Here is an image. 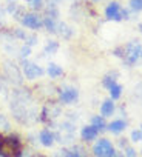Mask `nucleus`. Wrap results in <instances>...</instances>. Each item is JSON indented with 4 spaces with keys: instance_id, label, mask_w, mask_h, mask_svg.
I'll use <instances>...</instances> for the list:
<instances>
[{
    "instance_id": "1",
    "label": "nucleus",
    "mask_w": 142,
    "mask_h": 157,
    "mask_svg": "<svg viewBox=\"0 0 142 157\" xmlns=\"http://www.w3.org/2000/svg\"><path fill=\"white\" fill-rule=\"evenodd\" d=\"M140 56H142V46L139 45V42H130L124 49V59L125 63L128 65H134Z\"/></svg>"
},
{
    "instance_id": "2",
    "label": "nucleus",
    "mask_w": 142,
    "mask_h": 157,
    "mask_svg": "<svg viewBox=\"0 0 142 157\" xmlns=\"http://www.w3.org/2000/svg\"><path fill=\"white\" fill-rule=\"evenodd\" d=\"M22 71H23V75L28 78V80H36L37 77H42L45 74V71L37 63L28 62L26 59L22 60Z\"/></svg>"
},
{
    "instance_id": "3",
    "label": "nucleus",
    "mask_w": 142,
    "mask_h": 157,
    "mask_svg": "<svg viewBox=\"0 0 142 157\" xmlns=\"http://www.w3.org/2000/svg\"><path fill=\"white\" fill-rule=\"evenodd\" d=\"M93 152L96 157H113V154L116 152L111 142L107 140V139H101L94 143L93 146Z\"/></svg>"
},
{
    "instance_id": "4",
    "label": "nucleus",
    "mask_w": 142,
    "mask_h": 157,
    "mask_svg": "<svg viewBox=\"0 0 142 157\" xmlns=\"http://www.w3.org/2000/svg\"><path fill=\"white\" fill-rule=\"evenodd\" d=\"M20 22L25 28L30 29H40L43 26V17L39 16L37 13H25L20 17Z\"/></svg>"
},
{
    "instance_id": "5",
    "label": "nucleus",
    "mask_w": 142,
    "mask_h": 157,
    "mask_svg": "<svg viewBox=\"0 0 142 157\" xmlns=\"http://www.w3.org/2000/svg\"><path fill=\"white\" fill-rule=\"evenodd\" d=\"M105 16H107V19L116 20V22H119V20H122V19H128V13H127L125 10H122V6H120L117 2H111V3L107 6Z\"/></svg>"
},
{
    "instance_id": "6",
    "label": "nucleus",
    "mask_w": 142,
    "mask_h": 157,
    "mask_svg": "<svg viewBox=\"0 0 142 157\" xmlns=\"http://www.w3.org/2000/svg\"><path fill=\"white\" fill-rule=\"evenodd\" d=\"M77 97H79V91L76 88H65L59 93V100L65 105H69V103L76 102Z\"/></svg>"
},
{
    "instance_id": "7",
    "label": "nucleus",
    "mask_w": 142,
    "mask_h": 157,
    "mask_svg": "<svg viewBox=\"0 0 142 157\" xmlns=\"http://www.w3.org/2000/svg\"><path fill=\"white\" fill-rule=\"evenodd\" d=\"M5 71H6V77L10 78L11 82L14 80L17 85L22 82V74H20L19 68L13 62H5Z\"/></svg>"
},
{
    "instance_id": "8",
    "label": "nucleus",
    "mask_w": 142,
    "mask_h": 157,
    "mask_svg": "<svg viewBox=\"0 0 142 157\" xmlns=\"http://www.w3.org/2000/svg\"><path fill=\"white\" fill-rule=\"evenodd\" d=\"M39 140H40V143H42L43 146L49 148V146H53V143H54V134H53L49 129H42L40 134H39Z\"/></svg>"
},
{
    "instance_id": "9",
    "label": "nucleus",
    "mask_w": 142,
    "mask_h": 157,
    "mask_svg": "<svg viewBox=\"0 0 142 157\" xmlns=\"http://www.w3.org/2000/svg\"><path fill=\"white\" fill-rule=\"evenodd\" d=\"M97 134H99V129H97L96 126H93V125L82 128V132H81L82 139H84V140H87V142H90V140H94V139L97 137Z\"/></svg>"
},
{
    "instance_id": "10",
    "label": "nucleus",
    "mask_w": 142,
    "mask_h": 157,
    "mask_svg": "<svg viewBox=\"0 0 142 157\" xmlns=\"http://www.w3.org/2000/svg\"><path fill=\"white\" fill-rule=\"evenodd\" d=\"M56 33H57L59 36H62V39H69L71 36H73V29H71L66 23H63V22H57V29H56Z\"/></svg>"
},
{
    "instance_id": "11",
    "label": "nucleus",
    "mask_w": 142,
    "mask_h": 157,
    "mask_svg": "<svg viewBox=\"0 0 142 157\" xmlns=\"http://www.w3.org/2000/svg\"><path fill=\"white\" fill-rule=\"evenodd\" d=\"M113 113H114V103L111 99H108L101 105V114H102V117H110Z\"/></svg>"
},
{
    "instance_id": "12",
    "label": "nucleus",
    "mask_w": 142,
    "mask_h": 157,
    "mask_svg": "<svg viewBox=\"0 0 142 157\" xmlns=\"http://www.w3.org/2000/svg\"><path fill=\"white\" fill-rule=\"evenodd\" d=\"M46 74H48L51 78H57V77H60V75L63 74V69H62V66H59V65H56V63H49L48 68H46Z\"/></svg>"
},
{
    "instance_id": "13",
    "label": "nucleus",
    "mask_w": 142,
    "mask_h": 157,
    "mask_svg": "<svg viewBox=\"0 0 142 157\" xmlns=\"http://www.w3.org/2000/svg\"><path fill=\"white\" fill-rule=\"evenodd\" d=\"M125 128H127V123H125L124 120H114V122H111V123L108 125V129H110V132H113V134H119V132H122Z\"/></svg>"
},
{
    "instance_id": "14",
    "label": "nucleus",
    "mask_w": 142,
    "mask_h": 157,
    "mask_svg": "<svg viewBox=\"0 0 142 157\" xmlns=\"http://www.w3.org/2000/svg\"><path fill=\"white\" fill-rule=\"evenodd\" d=\"M43 26L46 28V31L56 33V29H57V20L49 19V17H43Z\"/></svg>"
},
{
    "instance_id": "15",
    "label": "nucleus",
    "mask_w": 142,
    "mask_h": 157,
    "mask_svg": "<svg viewBox=\"0 0 142 157\" xmlns=\"http://www.w3.org/2000/svg\"><path fill=\"white\" fill-rule=\"evenodd\" d=\"M108 90H110L111 100H116V99H119V97H120V94H122V86H120V85H117V83L111 85Z\"/></svg>"
},
{
    "instance_id": "16",
    "label": "nucleus",
    "mask_w": 142,
    "mask_h": 157,
    "mask_svg": "<svg viewBox=\"0 0 142 157\" xmlns=\"http://www.w3.org/2000/svg\"><path fill=\"white\" fill-rule=\"evenodd\" d=\"M57 49H59V43L56 40H48L46 42V45H45V52L46 54H54V52H57Z\"/></svg>"
},
{
    "instance_id": "17",
    "label": "nucleus",
    "mask_w": 142,
    "mask_h": 157,
    "mask_svg": "<svg viewBox=\"0 0 142 157\" xmlns=\"http://www.w3.org/2000/svg\"><path fill=\"white\" fill-rule=\"evenodd\" d=\"M10 129H11V123H10L8 117L5 114H0V132L10 131Z\"/></svg>"
},
{
    "instance_id": "18",
    "label": "nucleus",
    "mask_w": 142,
    "mask_h": 157,
    "mask_svg": "<svg viewBox=\"0 0 142 157\" xmlns=\"http://www.w3.org/2000/svg\"><path fill=\"white\" fill-rule=\"evenodd\" d=\"M91 125L96 126L97 129H102V128H105V120H104L102 116H94V117L91 119Z\"/></svg>"
},
{
    "instance_id": "19",
    "label": "nucleus",
    "mask_w": 142,
    "mask_h": 157,
    "mask_svg": "<svg viewBox=\"0 0 142 157\" xmlns=\"http://www.w3.org/2000/svg\"><path fill=\"white\" fill-rule=\"evenodd\" d=\"M130 8L136 13L142 11V0H130Z\"/></svg>"
},
{
    "instance_id": "20",
    "label": "nucleus",
    "mask_w": 142,
    "mask_h": 157,
    "mask_svg": "<svg viewBox=\"0 0 142 157\" xmlns=\"http://www.w3.org/2000/svg\"><path fill=\"white\" fill-rule=\"evenodd\" d=\"M19 54H20V57H22V59H26V57H30V54H31V46H28V45H23L22 48H19Z\"/></svg>"
},
{
    "instance_id": "21",
    "label": "nucleus",
    "mask_w": 142,
    "mask_h": 157,
    "mask_svg": "<svg viewBox=\"0 0 142 157\" xmlns=\"http://www.w3.org/2000/svg\"><path fill=\"white\" fill-rule=\"evenodd\" d=\"M14 37H17V39H20V40H26L28 34H26L23 29H20V28H16V29H14Z\"/></svg>"
},
{
    "instance_id": "22",
    "label": "nucleus",
    "mask_w": 142,
    "mask_h": 157,
    "mask_svg": "<svg viewBox=\"0 0 142 157\" xmlns=\"http://www.w3.org/2000/svg\"><path fill=\"white\" fill-rule=\"evenodd\" d=\"M131 140L133 142H140L142 140V131L140 129H134L131 132Z\"/></svg>"
},
{
    "instance_id": "23",
    "label": "nucleus",
    "mask_w": 142,
    "mask_h": 157,
    "mask_svg": "<svg viewBox=\"0 0 142 157\" xmlns=\"http://www.w3.org/2000/svg\"><path fill=\"white\" fill-rule=\"evenodd\" d=\"M124 157H137V154H136V151H134L133 148L127 146L125 151H124Z\"/></svg>"
},
{
    "instance_id": "24",
    "label": "nucleus",
    "mask_w": 142,
    "mask_h": 157,
    "mask_svg": "<svg viewBox=\"0 0 142 157\" xmlns=\"http://www.w3.org/2000/svg\"><path fill=\"white\" fill-rule=\"evenodd\" d=\"M36 43H37V37L36 36H28L26 40H25V45H28V46H33Z\"/></svg>"
},
{
    "instance_id": "25",
    "label": "nucleus",
    "mask_w": 142,
    "mask_h": 157,
    "mask_svg": "<svg viewBox=\"0 0 142 157\" xmlns=\"http://www.w3.org/2000/svg\"><path fill=\"white\" fill-rule=\"evenodd\" d=\"M114 83H116V78H113V77H110V75L104 78V85H105L107 88H110V86L114 85Z\"/></svg>"
},
{
    "instance_id": "26",
    "label": "nucleus",
    "mask_w": 142,
    "mask_h": 157,
    "mask_svg": "<svg viewBox=\"0 0 142 157\" xmlns=\"http://www.w3.org/2000/svg\"><path fill=\"white\" fill-rule=\"evenodd\" d=\"M30 6H31V10L33 11H39V10H42L43 8V5H42V2H34V3H30Z\"/></svg>"
},
{
    "instance_id": "27",
    "label": "nucleus",
    "mask_w": 142,
    "mask_h": 157,
    "mask_svg": "<svg viewBox=\"0 0 142 157\" xmlns=\"http://www.w3.org/2000/svg\"><path fill=\"white\" fill-rule=\"evenodd\" d=\"M5 152H6V149H5V145H3V139H0V157H8Z\"/></svg>"
},
{
    "instance_id": "28",
    "label": "nucleus",
    "mask_w": 142,
    "mask_h": 157,
    "mask_svg": "<svg viewBox=\"0 0 142 157\" xmlns=\"http://www.w3.org/2000/svg\"><path fill=\"white\" fill-rule=\"evenodd\" d=\"M134 94H136L137 97H142V83H139V85L134 88Z\"/></svg>"
},
{
    "instance_id": "29",
    "label": "nucleus",
    "mask_w": 142,
    "mask_h": 157,
    "mask_svg": "<svg viewBox=\"0 0 142 157\" xmlns=\"http://www.w3.org/2000/svg\"><path fill=\"white\" fill-rule=\"evenodd\" d=\"M65 157H82V154H81V152L73 151V152H66V155H65Z\"/></svg>"
},
{
    "instance_id": "30",
    "label": "nucleus",
    "mask_w": 142,
    "mask_h": 157,
    "mask_svg": "<svg viewBox=\"0 0 142 157\" xmlns=\"http://www.w3.org/2000/svg\"><path fill=\"white\" fill-rule=\"evenodd\" d=\"M26 2H30V3H34V2H42V0H26Z\"/></svg>"
},
{
    "instance_id": "31",
    "label": "nucleus",
    "mask_w": 142,
    "mask_h": 157,
    "mask_svg": "<svg viewBox=\"0 0 142 157\" xmlns=\"http://www.w3.org/2000/svg\"><path fill=\"white\" fill-rule=\"evenodd\" d=\"M139 29H140V31H142V25H140V26H139Z\"/></svg>"
},
{
    "instance_id": "32",
    "label": "nucleus",
    "mask_w": 142,
    "mask_h": 157,
    "mask_svg": "<svg viewBox=\"0 0 142 157\" xmlns=\"http://www.w3.org/2000/svg\"><path fill=\"white\" fill-rule=\"evenodd\" d=\"M94 2H96V0H94Z\"/></svg>"
},
{
    "instance_id": "33",
    "label": "nucleus",
    "mask_w": 142,
    "mask_h": 157,
    "mask_svg": "<svg viewBox=\"0 0 142 157\" xmlns=\"http://www.w3.org/2000/svg\"><path fill=\"white\" fill-rule=\"evenodd\" d=\"M140 131H142V129H140Z\"/></svg>"
}]
</instances>
